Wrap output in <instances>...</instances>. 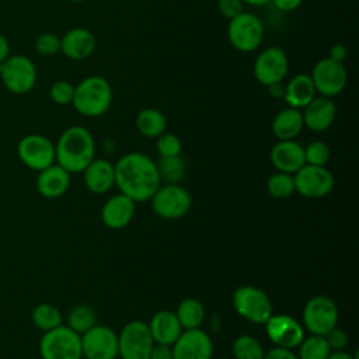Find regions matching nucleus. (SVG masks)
I'll return each mask as SVG.
<instances>
[{
  "label": "nucleus",
  "instance_id": "nucleus-26",
  "mask_svg": "<svg viewBox=\"0 0 359 359\" xmlns=\"http://www.w3.org/2000/svg\"><path fill=\"white\" fill-rule=\"evenodd\" d=\"M304 123H303V116L302 111L286 107L280 109L272 119V133L278 140H293L296 139L300 132L303 130Z\"/></svg>",
  "mask_w": 359,
  "mask_h": 359
},
{
  "label": "nucleus",
  "instance_id": "nucleus-44",
  "mask_svg": "<svg viewBox=\"0 0 359 359\" xmlns=\"http://www.w3.org/2000/svg\"><path fill=\"white\" fill-rule=\"evenodd\" d=\"M346 55H348V49H346L342 43H335V45H332V46H331L328 57H330V59H332V60H335V62H341V63H344V60H345Z\"/></svg>",
  "mask_w": 359,
  "mask_h": 359
},
{
  "label": "nucleus",
  "instance_id": "nucleus-45",
  "mask_svg": "<svg viewBox=\"0 0 359 359\" xmlns=\"http://www.w3.org/2000/svg\"><path fill=\"white\" fill-rule=\"evenodd\" d=\"M8 56H10L8 41H7V38L3 34H0V63L4 62Z\"/></svg>",
  "mask_w": 359,
  "mask_h": 359
},
{
  "label": "nucleus",
  "instance_id": "nucleus-31",
  "mask_svg": "<svg viewBox=\"0 0 359 359\" xmlns=\"http://www.w3.org/2000/svg\"><path fill=\"white\" fill-rule=\"evenodd\" d=\"M95 311L88 304H77L67 314V327L81 335L95 325Z\"/></svg>",
  "mask_w": 359,
  "mask_h": 359
},
{
  "label": "nucleus",
  "instance_id": "nucleus-41",
  "mask_svg": "<svg viewBox=\"0 0 359 359\" xmlns=\"http://www.w3.org/2000/svg\"><path fill=\"white\" fill-rule=\"evenodd\" d=\"M262 359H299V358L296 353L292 352V349L275 346V348L269 349L268 352H264Z\"/></svg>",
  "mask_w": 359,
  "mask_h": 359
},
{
  "label": "nucleus",
  "instance_id": "nucleus-30",
  "mask_svg": "<svg viewBox=\"0 0 359 359\" xmlns=\"http://www.w3.org/2000/svg\"><path fill=\"white\" fill-rule=\"evenodd\" d=\"M32 323L38 330L45 332L62 325V313L50 303H41L32 310Z\"/></svg>",
  "mask_w": 359,
  "mask_h": 359
},
{
  "label": "nucleus",
  "instance_id": "nucleus-7",
  "mask_svg": "<svg viewBox=\"0 0 359 359\" xmlns=\"http://www.w3.org/2000/svg\"><path fill=\"white\" fill-rule=\"evenodd\" d=\"M0 77L10 93L27 94L36 83V67L25 55H10L0 63Z\"/></svg>",
  "mask_w": 359,
  "mask_h": 359
},
{
  "label": "nucleus",
  "instance_id": "nucleus-8",
  "mask_svg": "<svg viewBox=\"0 0 359 359\" xmlns=\"http://www.w3.org/2000/svg\"><path fill=\"white\" fill-rule=\"evenodd\" d=\"M338 306L328 296L311 297L303 309V328L310 335H325L338 323Z\"/></svg>",
  "mask_w": 359,
  "mask_h": 359
},
{
  "label": "nucleus",
  "instance_id": "nucleus-12",
  "mask_svg": "<svg viewBox=\"0 0 359 359\" xmlns=\"http://www.w3.org/2000/svg\"><path fill=\"white\" fill-rule=\"evenodd\" d=\"M289 70V59L283 49L278 46H268L262 49L254 60L252 73L255 80L268 87L282 83Z\"/></svg>",
  "mask_w": 359,
  "mask_h": 359
},
{
  "label": "nucleus",
  "instance_id": "nucleus-29",
  "mask_svg": "<svg viewBox=\"0 0 359 359\" xmlns=\"http://www.w3.org/2000/svg\"><path fill=\"white\" fill-rule=\"evenodd\" d=\"M160 181H165L167 184H178L185 175V161L178 156L160 157L158 163H156Z\"/></svg>",
  "mask_w": 359,
  "mask_h": 359
},
{
  "label": "nucleus",
  "instance_id": "nucleus-23",
  "mask_svg": "<svg viewBox=\"0 0 359 359\" xmlns=\"http://www.w3.org/2000/svg\"><path fill=\"white\" fill-rule=\"evenodd\" d=\"M84 185L93 194H105L115 185L114 164L105 158H94L83 171Z\"/></svg>",
  "mask_w": 359,
  "mask_h": 359
},
{
  "label": "nucleus",
  "instance_id": "nucleus-15",
  "mask_svg": "<svg viewBox=\"0 0 359 359\" xmlns=\"http://www.w3.org/2000/svg\"><path fill=\"white\" fill-rule=\"evenodd\" d=\"M81 353L86 359H115L118 356V334L107 325H94L80 335Z\"/></svg>",
  "mask_w": 359,
  "mask_h": 359
},
{
  "label": "nucleus",
  "instance_id": "nucleus-20",
  "mask_svg": "<svg viewBox=\"0 0 359 359\" xmlns=\"http://www.w3.org/2000/svg\"><path fill=\"white\" fill-rule=\"evenodd\" d=\"M95 36L87 28H72L60 38V52L72 60H83L93 55Z\"/></svg>",
  "mask_w": 359,
  "mask_h": 359
},
{
  "label": "nucleus",
  "instance_id": "nucleus-38",
  "mask_svg": "<svg viewBox=\"0 0 359 359\" xmlns=\"http://www.w3.org/2000/svg\"><path fill=\"white\" fill-rule=\"evenodd\" d=\"M35 50L42 56H52L60 52V38L52 32H43L34 42Z\"/></svg>",
  "mask_w": 359,
  "mask_h": 359
},
{
  "label": "nucleus",
  "instance_id": "nucleus-46",
  "mask_svg": "<svg viewBox=\"0 0 359 359\" xmlns=\"http://www.w3.org/2000/svg\"><path fill=\"white\" fill-rule=\"evenodd\" d=\"M268 91H269V95L273 98H283L285 87L282 86V83H276V84L268 86Z\"/></svg>",
  "mask_w": 359,
  "mask_h": 359
},
{
  "label": "nucleus",
  "instance_id": "nucleus-48",
  "mask_svg": "<svg viewBox=\"0 0 359 359\" xmlns=\"http://www.w3.org/2000/svg\"><path fill=\"white\" fill-rule=\"evenodd\" d=\"M241 1H243V4L251 6V7H261V6L271 3V0H241Z\"/></svg>",
  "mask_w": 359,
  "mask_h": 359
},
{
  "label": "nucleus",
  "instance_id": "nucleus-43",
  "mask_svg": "<svg viewBox=\"0 0 359 359\" xmlns=\"http://www.w3.org/2000/svg\"><path fill=\"white\" fill-rule=\"evenodd\" d=\"M271 3H273V6L280 10V11H294L296 8H299L303 3V0H271Z\"/></svg>",
  "mask_w": 359,
  "mask_h": 359
},
{
  "label": "nucleus",
  "instance_id": "nucleus-11",
  "mask_svg": "<svg viewBox=\"0 0 359 359\" xmlns=\"http://www.w3.org/2000/svg\"><path fill=\"white\" fill-rule=\"evenodd\" d=\"M294 192L309 199L327 196L334 188V175L325 165L304 164L293 174Z\"/></svg>",
  "mask_w": 359,
  "mask_h": 359
},
{
  "label": "nucleus",
  "instance_id": "nucleus-47",
  "mask_svg": "<svg viewBox=\"0 0 359 359\" xmlns=\"http://www.w3.org/2000/svg\"><path fill=\"white\" fill-rule=\"evenodd\" d=\"M327 359H356V358L344 349V351H331Z\"/></svg>",
  "mask_w": 359,
  "mask_h": 359
},
{
  "label": "nucleus",
  "instance_id": "nucleus-19",
  "mask_svg": "<svg viewBox=\"0 0 359 359\" xmlns=\"http://www.w3.org/2000/svg\"><path fill=\"white\" fill-rule=\"evenodd\" d=\"M302 111L303 123L307 129L313 132L327 130L335 121L337 105L332 98L328 97H314Z\"/></svg>",
  "mask_w": 359,
  "mask_h": 359
},
{
  "label": "nucleus",
  "instance_id": "nucleus-18",
  "mask_svg": "<svg viewBox=\"0 0 359 359\" xmlns=\"http://www.w3.org/2000/svg\"><path fill=\"white\" fill-rule=\"evenodd\" d=\"M269 158L272 165L286 174H294L297 170H300L306 161H304V146L299 142L293 140H278L271 151Z\"/></svg>",
  "mask_w": 359,
  "mask_h": 359
},
{
  "label": "nucleus",
  "instance_id": "nucleus-39",
  "mask_svg": "<svg viewBox=\"0 0 359 359\" xmlns=\"http://www.w3.org/2000/svg\"><path fill=\"white\" fill-rule=\"evenodd\" d=\"M328 346L331 348V351H344L348 345V335L345 334L344 330H341L339 327H334L332 330H330L325 335H324Z\"/></svg>",
  "mask_w": 359,
  "mask_h": 359
},
{
  "label": "nucleus",
  "instance_id": "nucleus-22",
  "mask_svg": "<svg viewBox=\"0 0 359 359\" xmlns=\"http://www.w3.org/2000/svg\"><path fill=\"white\" fill-rule=\"evenodd\" d=\"M70 185V172L59 164H52L41 171L36 177L38 192L48 199H56L66 194Z\"/></svg>",
  "mask_w": 359,
  "mask_h": 359
},
{
  "label": "nucleus",
  "instance_id": "nucleus-49",
  "mask_svg": "<svg viewBox=\"0 0 359 359\" xmlns=\"http://www.w3.org/2000/svg\"><path fill=\"white\" fill-rule=\"evenodd\" d=\"M69 1H72V3H81V1H84V0H69Z\"/></svg>",
  "mask_w": 359,
  "mask_h": 359
},
{
  "label": "nucleus",
  "instance_id": "nucleus-35",
  "mask_svg": "<svg viewBox=\"0 0 359 359\" xmlns=\"http://www.w3.org/2000/svg\"><path fill=\"white\" fill-rule=\"evenodd\" d=\"M330 154H331L330 147L321 140H314V142H310L307 146H304L306 164L325 165L327 161L330 160Z\"/></svg>",
  "mask_w": 359,
  "mask_h": 359
},
{
  "label": "nucleus",
  "instance_id": "nucleus-5",
  "mask_svg": "<svg viewBox=\"0 0 359 359\" xmlns=\"http://www.w3.org/2000/svg\"><path fill=\"white\" fill-rule=\"evenodd\" d=\"M265 28L262 21L252 13L243 11L237 17L229 20L227 38L230 45L243 53L258 49L264 39Z\"/></svg>",
  "mask_w": 359,
  "mask_h": 359
},
{
  "label": "nucleus",
  "instance_id": "nucleus-24",
  "mask_svg": "<svg viewBox=\"0 0 359 359\" xmlns=\"http://www.w3.org/2000/svg\"><path fill=\"white\" fill-rule=\"evenodd\" d=\"M150 334L153 337L154 344H163V345H172L180 334L182 332V327L175 316L174 311L168 310H160L157 311L150 323L147 324Z\"/></svg>",
  "mask_w": 359,
  "mask_h": 359
},
{
  "label": "nucleus",
  "instance_id": "nucleus-28",
  "mask_svg": "<svg viewBox=\"0 0 359 359\" xmlns=\"http://www.w3.org/2000/svg\"><path fill=\"white\" fill-rule=\"evenodd\" d=\"M182 330L201 328L205 320V307L202 302L195 297H185L180 302L177 310L174 311Z\"/></svg>",
  "mask_w": 359,
  "mask_h": 359
},
{
  "label": "nucleus",
  "instance_id": "nucleus-25",
  "mask_svg": "<svg viewBox=\"0 0 359 359\" xmlns=\"http://www.w3.org/2000/svg\"><path fill=\"white\" fill-rule=\"evenodd\" d=\"M316 97V88L310 74H296L285 86L283 101L287 107L303 109Z\"/></svg>",
  "mask_w": 359,
  "mask_h": 359
},
{
  "label": "nucleus",
  "instance_id": "nucleus-36",
  "mask_svg": "<svg viewBox=\"0 0 359 359\" xmlns=\"http://www.w3.org/2000/svg\"><path fill=\"white\" fill-rule=\"evenodd\" d=\"M156 149L160 157H168V156H178L181 154L182 143L180 137L175 133L164 132L158 137H156Z\"/></svg>",
  "mask_w": 359,
  "mask_h": 359
},
{
  "label": "nucleus",
  "instance_id": "nucleus-16",
  "mask_svg": "<svg viewBox=\"0 0 359 359\" xmlns=\"http://www.w3.org/2000/svg\"><path fill=\"white\" fill-rule=\"evenodd\" d=\"M172 359H210L213 342L201 328L182 330L177 341L171 345Z\"/></svg>",
  "mask_w": 359,
  "mask_h": 359
},
{
  "label": "nucleus",
  "instance_id": "nucleus-2",
  "mask_svg": "<svg viewBox=\"0 0 359 359\" xmlns=\"http://www.w3.org/2000/svg\"><path fill=\"white\" fill-rule=\"evenodd\" d=\"M95 158L93 133L80 125L69 126L62 132L55 144V161L70 174L83 172Z\"/></svg>",
  "mask_w": 359,
  "mask_h": 359
},
{
  "label": "nucleus",
  "instance_id": "nucleus-34",
  "mask_svg": "<svg viewBox=\"0 0 359 359\" xmlns=\"http://www.w3.org/2000/svg\"><path fill=\"white\" fill-rule=\"evenodd\" d=\"M266 189L271 196L276 199H285L289 198L294 192V181L292 174L286 172H275L268 178Z\"/></svg>",
  "mask_w": 359,
  "mask_h": 359
},
{
  "label": "nucleus",
  "instance_id": "nucleus-14",
  "mask_svg": "<svg viewBox=\"0 0 359 359\" xmlns=\"http://www.w3.org/2000/svg\"><path fill=\"white\" fill-rule=\"evenodd\" d=\"M17 154L25 167L41 171L55 163V144L43 135L29 133L20 139Z\"/></svg>",
  "mask_w": 359,
  "mask_h": 359
},
{
  "label": "nucleus",
  "instance_id": "nucleus-27",
  "mask_svg": "<svg viewBox=\"0 0 359 359\" xmlns=\"http://www.w3.org/2000/svg\"><path fill=\"white\" fill-rule=\"evenodd\" d=\"M135 125L142 136L156 139L165 132L167 119L161 111L156 108H144L137 112Z\"/></svg>",
  "mask_w": 359,
  "mask_h": 359
},
{
  "label": "nucleus",
  "instance_id": "nucleus-42",
  "mask_svg": "<svg viewBox=\"0 0 359 359\" xmlns=\"http://www.w3.org/2000/svg\"><path fill=\"white\" fill-rule=\"evenodd\" d=\"M147 359H172V351L170 345L154 344Z\"/></svg>",
  "mask_w": 359,
  "mask_h": 359
},
{
  "label": "nucleus",
  "instance_id": "nucleus-13",
  "mask_svg": "<svg viewBox=\"0 0 359 359\" xmlns=\"http://www.w3.org/2000/svg\"><path fill=\"white\" fill-rule=\"evenodd\" d=\"M310 77L316 93L328 98L341 94L348 81V73L344 63L335 62L328 56L320 59L314 65Z\"/></svg>",
  "mask_w": 359,
  "mask_h": 359
},
{
  "label": "nucleus",
  "instance_id": "nucleus-1",
  "mask_svg": "<svg viewBox=\"0 0 359 359\" xmlns=\"http://www.w3.org/2000/svg\"><path fill=\"white\" fill-rule=\"evenodd\" d=\"M115 185L121 194L135 203L150 201L160 187V177L156 161L149 156L130 151L123 154L115 164Z\"/></svg>",
  "mask_w": 359,
  "mask_h": 359
},
{
  "label": "nucleus",
  "instance_id": "nucleus-21",
  "mask_svg": "<svg viewBox=\"0 0 359 359\" xmlns=\"http://www.w3.org/2000/svg\"><path fill=\"white\" fill-rule=\"evenodd\" d=\"M135 216V202L123 194L111 196L101 209L102 223L112 230L126 227Z\"/></svg>",
  "mask_w": 359,
  "mask_h": 359
},
{
  "label": "nucleus",
  "instance_id": "nucleus-33",
  "mask_svg": "<svg viewBox=\"0 0 359 359\" xmlns=\"http://www.w3.org/2000/svg\"><path fill=\"white\" fill-rule=\"evenodd\" d=\"M231 352L236 359H262L264 349L251 335H240L233 341Z\"/></svg>",
  "mask_w": 359,
  "mask_h": 359
},
{
  "label": "nucleus",
  "instance_id": "nucleus-32",
  "mask_svg": "<svg viewBox=\"0 0 359 359\" xmlns=\"http://www.w3.org/2000/svg\"><path fill=\"white\" fill-rule=\"evenodd\" d=\"M331 353L325 338L323 335H310L303 338L299 344V359H327Z\"/></svg>",
  "mask_w": 359,
  "mask_h": 359
},
{
  "label": "nucleus",
  "instance_id": "nucleus-3",
  "mask_svg": "<svg viewBox=\"0 0 359 359\" xmlns=\"http://www.w3.org/2000/svg\"><path fill=\"white\" fill-rule=\"evenodd\" d=\"M112 87L102 76H87L74 86L72 105L74 109L87 118L104 115L112 104Z\"/></svg>",
  "mask_w": 359,
  "mask_h": 359
},
{
  "label": "nucleus",
  "instance_id": "nucleus-17",
  "mask_svg": "<svg viewBox=\"0 0 359 359\" xmlns=\"http://www.w3.org/2000/svg\"><path fill=\"white\" fill-rule=\"evenodd\" d=\"M266 328L268 338L275 346L293 349L304 338L303 325L287 314H272L264 324Z\"/></svg>",
  "mask_w": 359,
  "mask_h": 359
},
{
  "label": "nucleus",
  "instance_id": "nucleus-10",
  "mask_svg": "<svg viewBox=\"0 0 359 359\" xmlns=\"http://www.w3.org/2000/svg\"><path fill=\"white\" fill-rule=\"evenodd\" d=\"M153 212L163 219H180L185 216L192 205L189 192L178 184H167L158 187L150 198Z\"/></svg>",
  "mask_w": 359,
  "mask_h": 359
},
{
  "label": "nucleus",
  "instance_id": "nucleus-40",
  "mask_svg": "<svg viewBox=\"0 0 359 359\" xmlns=\"http://www.w3.org/2000/svg\"><path fill=\"white\" fill-rule=\"evenodd\" d=\"M217 8L224 18L231 20L244 11V4L241 0H217Z\"/></svg>",
  "mask_w": 359,
  "mask_h": 359
},
{
  "label": "nucleus",
  "instance_id": "nucleus-6",
  "mask_svg": "<svg viewBox=\"0 0 359 359\" xmlns=\"http://www.w3.org/2000/svg\"><path fill=\"white\" fill-rule=\"evenodd\" d=\"M233 307L240 317L252 324H265L272 316L269 296L251 285H243L233 293Z\"/></svg>",
  "mask_w": 359,
  "mask_h": 359
},
{
  "label": "nucleus",
  "instance_id": "nucleus-37",
  "mask_svg": "<svg viewBox=\"0 0 359 359\" xmlns=\"http://www.w3.org/2000/svg\"><path fill=\"white\" fill-rule=\"evenodd\" d=\"M73 95H74V86L66 80H57L49 88V97L57 105L72 104Z\"/></svg>",
  "mask_w": 359,
  "mask_h": 359
},
{
  "label": "nucleus",
  "instance_id": "nucleus-9",
  "mask_svg": "<svg viewBox=\"0 0 359 359\" xmlns=\"http://www.w3.org/2000/svg\"><path fill=\"white\" fill-rule=\"evenodd\" d=\"M153 345L149 325L142 320L128 323L118 334V356L121 359H147Z\"/></svg>",
  "mask_w": 359,
  "mask_h": 359
},
{
  "label": "nucleus",
  "instance_id": "nucleus-4",
  "mask_svg": "<svg viewBox=\"0 0 359 359\" xmlns=\"http://www.w3.org/2000/svg\"><path fill=\"white\" fill-rule=\"evenodd\" d=\"M39 353L42 359H81L80 335L63 324L45 331L39 341Z\"/></svg>",
  "mask_w": 359,
  "mask_h": 359
}]
</instances>
